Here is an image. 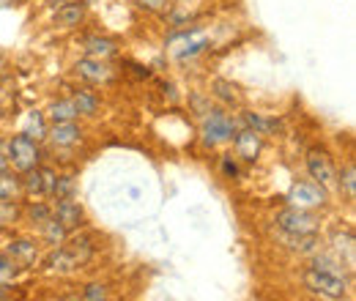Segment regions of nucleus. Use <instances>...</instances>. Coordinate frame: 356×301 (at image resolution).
<instances>
[{"label": "nucleus", "mask_w": 356, "mask_h": 301, "mask_svg": "<svg viewBox=\"0 0 356 301\" xmlns=\"http://www.w3.org/2000/svg\"><path fill=\"white\" fill-rule=\"evenodd\" d=\"M277 227L285 236H291V238H305V236H315L318 233V219L307 209L291 206V209H285V211L277 214Z\"/></svg>", "instance_id": "nucleus-1"}, {"label": "nucleus", "mask_w": 356, "mask_h": 301, "mask_svg": "<svg viewBox=\"0 0 356 301\" xmlns=\"http://www.w3.org/2000/svg\"><path fill=\"white\" fill-rule=\"evenodd\" d=\"M39 145H36V140H31L28 134H17L11 143H8V159H11V165L17 168L19 172H28L33 170L36 165H39Z\"/></svg>", "instance_id": "nucleus-2"}, {"label": "nucleus", "mask_w": 356, "mask_h": 301, "mask_svg": "<svg viewBox=\"0 0 356 301\" xmlns=\"http://www.w3.org/2000/svg\"><path fill=\"white\" fill-rule=\"evenodd\" d=\"M305 285L312 293H321L326 299H346V293H348L343 277H332V274H323V271H315V268H310L305 274Z\"/></svg>", "instance_id": "nucleus-3"}, {"label": "nucleus", "mask_w": 356, "mask_h": 301, "mask_svg": "<svg viewBox=\"0 0 356 301\" xmlns=\"http://www.w3.org/2000/svg\"><path fill=\"white\" fill-rule=\"evenodd\" d=\"M206 44H209V39H206L203 33H197V31H184V33H173V36L168 39V47L173 49V55H176L178 60L195 58L197 52H203V49H206Z\"/></svg>", "instance_id": "nucleus-4"}, {"label": "nucleus", "mask_w": 356, "mask_h": 301, "mask_svg": "<svg viewBox=\"0 0 356 301\" xmlns=\"http://www.w3.org/2000/svg\"><path fill=\"white\" fill-rule=\"evenodd\" d=\"M233 134H236V124H233L225 113L211 110V113H209V118H206V124H203V137H206V143L217 145V143L230 140Z\"/></svg>", "instance_id": "nucleus-5"}, {"label": "nucleus", "mask_w": 356, "mask_h": 301, "mask_svg": "<svg viewBox=\"0 0 356 301\" xmlns=\"http://www.w3.org/2000/svg\"><path fill=\"white\" fill-rule=\"evenodd\" d=\"M291 206L296 209H312V206H323L326 203V192L321 184H293L291 186V195H288Z\"/></svg>", "instance_id": "nucleus-6"}, {"label": "nucleus", "mask_w": 356, "mask_h": 301, "mask_svg": "<svg viewBox=\"0 0 356 301\" xmlns=\"http://www.w3.org/2000/svg\"><path fill=\"white\" fill-rule=\"evenodd\" d=\"M55 181H58V178H55L52 170H39V168H33V170L25 172L22 186H25L28 195H52Z\"/></svg>", "instance_id": "nucleus-7"}, {"label": "nucleus", "mask_w": 356, "mask_h": 301, "mask_svg": "<svg viewBox=\"0 0 356 301\" xmlns=\"http://www.w3.org/2000/svg\"><path fill=\"white\" fill-rule=\"evenodd\" d=\"M77 74L86 80V83H93V86H102L113 77V69L107 66V60H93V58H83L77 63Z\"/></svg>", "instance_id": "nucleus-8"}, {"label": "nucleus", "mask_w": 356, "mask_h": 301, "mask_svg": "<svg viewBox=\"0 0 356 301\" xmlns=\"http://www.w3.org/2000/svg\"><path fill=\"white\" fill-rule=\"evenodd\" d=\"M307 170L310 175L321 184V186H329L334 181V170H332V162L323 151H310L307 154Z\"/></svg>", "instance_id": "nucleus-9"}, {"label": "nucleus", "mask_w": 356, "mask_h": 301, "mask_svg": "<svg viewBox=\"0 0 356 301\" xmlns=\"http://www.w3.org/2000/svg\"><path fill=\"white\" fill-rule=\"evenodd\" d=\"M236 151H238L241 159L255 162L258 154H261V134H255L252 129H241L236 134Z\"/></svg>", "instance_id": "nucleus-10"}, {"label": "nucleus", "mask_w": 356, "mask_h": 301, "mask_svg": "<svg viewBox=\"0 0 356 301\" xmlns=\"http://www.w3.org/2000/svg\"><path fill=\"white\" fill-rule=\"evenodd\" d=\"M6 255L14 260L17 266H31V263H36V258H39V250H36L33 241L19 238V241H11L8 244V252Z\"/></svg>", "instance_id": "nucleus-11"}, {"label": "nucleus", "mask_w": 356, "mask_h": 301, "mask_svg": "<svg viewBox=\"0 0 356 301\" xmlns=\"http://www.w3.org/2000/svg\"><path fill=\"white\" fill-rule=\"evenodd\" d=\"M55 219H58V222H60L66 230H72V227H77V225H80L83 211H80V206H77V203H72V197H66V200H58Z\"/></svg>", "instance_id": "nucleus-12"}, {"label": "nucleus", "mask_w": 356, "mask_h": 301, "mask_svg": "<svg viewBox=\"0 0 356 301\" xmlns=\"http://www.w3.org/2000/svg\"><path fill=\"white\" fill-rule=\"evenodd\" d=\"M49 137H52V143H55V145L69 148V145L80 143L83 131L74 127V121H69V124H55V127H52V131H49Z\"/></svg>", "instance_id": "nucleus-13"}, {"label": "nucleus", "mask_w": 356, "mask_h": 301, "mask_svg": "<svg viewBox=\"0 0 356 301\" xmlns=\"http://www.w3.org/2000/svg\"><path fill=\"white\" fill-rule=\"evenodd\" d=\"M83 14H86V8H83L80 3H66V6H60V8H58L55 22H58V25H63V28H74V25H80Z\"/></svg>", "instance_id": "nucleus-14"}, {"label": "nucleus", "mask_w": 356, "mask_h": 301, "mask_svg": "<svg viewBox=\"0 0 356 301\" xmlns=\"http://www.w3.org/2000/svg\"><path fill=\"white\" fill-rule=\"evenodd\" d=\"M80 113H77V107H74V101L72 99H60V101H55L52 107H49V118L55 121V124H69V121H74Z\"/></svg>", "instance_id": "nucleus-15"}, {"label": "nucleus", "mask_w": 356, "mask_h": 301, "mask_svg": "<svg viewBox=\"0 0 356 301\" xmlns=\"http://www.w3.org/2000/svg\"><path fill=\"white\" fill-rule=\"evenodd\" d=\"M244 124H247V129H252L255 134H274V131L280 129V121L264 118L258 113H244Z\"/></svg>", "instance_id": "nucleus-16"}, {"label": "nucleus", "mask_w": 356, "mask_h": 301, "mask_svg": "<svg viewBox=\"0 0 356 301\" xmlns=\"http://www.w3.org/2000/svg\"><path fill=\"white\" fill-rule=\"evenodd\" d=\"M86 55L93 60H107V58L115 55V44L110 39H88L86 42Z\"/></svg>", "instance_id": "nucleus-17"}, {"label": "nucleus", "mask_w": 356, "mask_h": 301, "mask_svg": "<svg viewBox=\"0 0 356 301\" xmlns=\"http://www.w3.org/2000/svg\"><path fill=\"white\" fill-rule=\"evenodd\" d=\"M197 14H200V11H197V8H189V0H184V3H178L176 8L168 14V19H170V25L178 28V25H189Z\"/></svg>", "instance_id": "nucleus-18"}, {"label": "nucleus", "mask_w": 356, "mask_h": 301, "mask_svg": "<svg viewBox=\"0 0 356 301\" xmlns=\"http://www.w3.org/2000/svg\"><path fill=\"white\" fill-rule=\"evenodd\" d=\"M334 250L343 255L346 252V263L348 266H354V236L351 233H334Z\"/></svg>", "instance_id": "nucleus-19"}, {"label": "nucleus", "mask_w": 356, "mask_h": 301, "mask_svg": "<svg viewBox=\"0 0 356 301\" xmlns=\"http://www.w3.org/2000/svg\"><path fill=\"white\" fill-rule=\"evenodd\" d=\"M315 271H323V274H332V277H343V263L332 255H318L315 258Z\"/></svg>", "instance_id": "nucleus-20"}, {"label": "nucleus", "mask_w": 356, "mask_h": 301, "mask_svg": "<svg viewBox=\"0 0 356 301\" xmlns=\"http://www.w3.org/2000/svg\"><path fill=\"white\" fill-rule=\"evenodd\" d=\"M22 134H28L31 140H42L47 134V127H44V115L39 113V110H33L31 113V118H28V127H25V131Z\"/></svg>", "instance_id": "nucleus-21"}, {"label": "nucleus", "mask_w": 356, "mask_h": 301, "mask_svg": "<svg viewBox=\"0 0 356 301\" xmlns=\"http://www.w3.org/2000/svg\"><path fill=\"white\" fill-rule=\"evenodd\" d=\"M74 107H77V113H83V115H93L96 110H99V101H96V96H90L88 90H80L74 99Z\"/></svg>", "instance_id": "nucleus-22"}, {"label": "nucleus", "mask_w": 356, "mask_h": 301, "mask_svg": "<svg viewBox=\"0 0 356 301\" xmlns=\"http://www.w3.org/2000/svg\"><path fill=\"white\" fill-rule=\"evenodd\" d=\"M214 93L222 99L225 104H236V101H238L236 86H233V83H227V80H214Z\"/></svg>", "instance_id": "nucleus-23"}, {"label": "nucleus", "mask_w": 356, "mask_h": 301, "mask_svg": "<svg viewBox=\"0 0 356 301\" xmlns=\"http://www.w3.org/2000/svg\"><path fill=\"white\" fill-rule=\"evenodd\" d=\"M42 227H44V236L52 241V244H60V241H63V236H66V227H63L55 216H49Z\"/></svg>", "instance_id": "nucleus-24"}, {"label": "nucleus", "mask_w": 356, "mask_h": 301, "mask_svg": "<svg viewBox=\"0 0 356 301\" xmlns=\"http://www.w3.org/2000/svg\"><path fill=\"white\" fill-rule=\"evenodd\" d=\"M17 195H19V184L3 172V175H0V203H8V200L17 197Z\"/></svg>", "instance_id": "nucleus-25"}, {"label": "nucleus", "mask_w": 356, "mask_h": 301, "mask_svg": "<svg viewBox=\"0 0 356 301\" xmlns=\"http://www.w3.org/2000/svg\"><path fill=\"white\" fill-rule=\"evenodd\" d=\"M14 277H17V263L11 258H0V285H6Z\"/></svg>", "instance_id": "nucleus-26"}, {"label": "nucleus", "mask_w": 356, "mask_h": 301, "mask_svg": "<svg viewBox=\"0 0 356 301\" xmlns=\"http://www.w3.org/2000/svg\"><path fill=\"white\" fill-rule=\"evenodd\" d=\"M343 186H346L348 197H354V192H356V170H354V165H348V168L343 170Z\"/></svg>", "instance_id": "nucleus-27"}, {"label": "nucleus", "mask_w": 356, "mask_h": 301, "mask_svg": "<svg viewBox=\"0 0 356 301\" xmlns=\"http://www.w3.org/2000/svg\"><path fill=\"white\" fill-rule=\"evenodd\" d=\"M132 3L143 11H165L168 8V0H132Z\"/></svg>", "instance_id": "nucleus-28"}, {"label": "nucleus", "mask_w": 356, "mask_h": 301, "mask_svg": "<svg viewBox=\"0 0 356 301\" xmlns=\"http://www.w3.org/2000/svg\"><path fill=\"white\" fill-rule=\"evenodd\" d=\"M49 216L52 214H49V209H47V206H33V209H31V219H33L36 225H44Z\"/></svg>", "instance_id": "nucleus-29"}, {"label": "nucleus", "mask_w": 356, "mask_h": 301, "mask_svg": "<svg viewBox=\"0 0 356 301\" xmlns=\"http://www.w3.org/2000/svg\"><path fill=\"white\" fill-rule=\"evenodd\" d=\"M86 301H104V288L102 285H88L86 288Z\"/></svg>", "instance_id": "nucleus-30"}, {"label": "nucleus", "mask_w": 356, "mask_h": 301, "mask_svg": "<svg viewBox=\"0 0 356 301\" xmlns=\"http://www.w3.org/2000/svg\"><path fill=\"white\" fill-rule=\"evenodd\" d=\"M222 172L227 175V178H236V175H238V165H236L230 156H225V159H222Z\"/></svg>", "instance_id": "nucleus-31"}, {"label": "nucleus", "mask_w": 356, "mask_h": 301, "mask_svg": "<svg viewBox=\"0 0 356 301\" xmlns=\"http://www.w3.org/2000/svg\"><path fill=\"white\" fill-rule=\"evenodd\" d=\"M11 216H17V209H11V206L0 203V230L6 227V219H11Z\"/></svg>", "instance_id": "nucleus-32"}, {"label": "nucleus", "mask_w": 356, "mask_h": 301, "mask_svg": "<svg viewBox=\"0 0 356 301\" xmlns=\"http://www.w3.org/2000/svg\"><path fill=\"white\" fill-rule=\"evenodd\" d=\"M8 170V162H6V156H0V175Z\"/></svg>", "instance_id": "nucleus-33"}, {"label": "nucleus", "mask_w": 356, "mask_h": 301, "mask_svg": "<svg viewBox=\"0 0 356 301\" xmlns=\"http://www.w3.org/2000/svg\"><path fill=\"white\" fill-rule=\"evenodd\" d=\"M6 6H11V0H0V8H6Z\"/></svg>", "instance_id": "nucleus-34"}, {"label": "nucleus", "mask_w": 356, "mask_h": 301, "mask_svg": "<svg viewBox=\"0 0 356 301\" xmlns=\"http://www.w3.org/2000/svg\"><path fill=\"white\" fill-rule=\"evenodd\" d=\"M11 3H25V0H11Z\"/></svg>", "instance_id": "nucleus-35"}]
</instances>
